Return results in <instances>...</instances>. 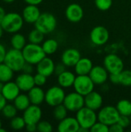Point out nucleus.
<instances>
[{
  "label": "nucleus",
  "instance_id": "40",
  "mask_svg": "<svg viewBox=\"0 0 131 132\" xmlns=\"http://www.w3.org/2000/svg\"><path fill=\"white\" fill-rule=\"evenodd\" d=\"M66 67H66L63 62L58 63L56 64V66H55L54 73H55L56 76H59V74H61L62 73H63L65 70H66Z\"/></svg>",
  "mask_w": 131,
  "mask_h": 132
},
{
  "label": "nucleus",
  "instance_id": "4",
  "mask_svg": "<svg viewBox=\"0 0 131 132\" xmlns=\"http://www.w3.org/2000/svg\"><path fill=\"white\" fill-rule=\"evenodd\" d=\"M34 25L35 28L46 35L53 32L56 29L57 20L53 14L50 12H42Z\"/></svg>",
  "mask_w": 131,
  "mask_h": 132
},
{
  "label": "nucleus",
  "instance_id": "47",
  "mask_svg": "<svg viewBox=\"0 0 131 132\" xmlns=\"http://www.w3.org/2000/svg\"><path fill=\"white\" fill-rule=\"evenodd\" d=\"M27 5H39L41 4L43 0H23Z\"/></svg>",
  "mask_w": 131,
  "mask_h": 132
},
{
  "label": "nucleus",
  "instance_id": "38",
  "mask_svg": "<svg viewBox=\"0 0 131 132\" xmlns=\"http://www.w3.org/2000/svg\"><path fill=\"white\" fill-rule=\"evenodd\" d=\"M33 77H34V81H35L36 86L42 87L46 84V83L47 81V77H46L43 74H41L39 73H37Z\"/></svg>",
  "mask_w": 131,
  "mask_h": 132
},
{
  "label": "nucleus",
  "instance_id": "27",
  "mask_svg": "<svg viewBox=\"0 0 131 132\" xmlns=\"http://www.w3.org/2000/svg\"><path fill=\"white\" fill-rule=\"evenodd\" d=\"M14 71L5 63H0V81L6 83L11 81L14 77Z\"/></svg>",
  "mask_w": 131,
  "mask_h": 132
},
{
  "label": "nucleus",
  "instance_id": "45",
  "mask_svg": "<svg viewBox=\"0 0 131 132\" xmlns=\"http://www.w3.org/2000/svg\"><path fill=\"white\" fill-rule=\"evenodd\" d=\"M25 130L29 132H35L37 131V125L36 124H26Z\"/></svg>",
  "mask_w": 131,
  "mask_h": 132
},
{
  "label": "nucleus",
  "instance_id": "49",
  "mask_svg": "<svg viewBox=\"0 0 131 132\" xmlns=\"http://www.w3.org/2000/svg\"><path fill=\"white\" fill-rule=\"evenodd\" d=\"M90 131V129H88V128H84V127H81V126H80V128H79V130H78V131L77 132H87Z\"/></svg>",
  "mask_w": 131,
  "mask_h": 132
},
{
  "label": "nucleus",
  "instance_id": "28",
  "mask_svg": "<svg viewBox=\"0 0 131 132\" xmlns=\"http://www.w3.org/2000/svg\"><path fill=\"white\" fill-rule=\"evenodd\" d=\"M42 47L46 55H52L57 51L59 43L54 39H48L43 41L42 43Z\"/></svg>",
  "mask_w": 131,
  "mask_h": 132
},
{
  "label": "nucleus",
  "instance_id": "37",
  "mask_svg": "<svg viewBox=\"0 0 131 132\" xmlns=\"http://www.w3.org/2000/svg\"><path fill=\"white\" fill-rule=\"evenodd\" d=\"M91 132H109V126L103 122L97 121L90 129Z\"/></svg>",
  "mask_w": 131,
  "mask_h": 132
},
{
  "label": "nucleus",
  "instance_id": "3",
  "mask_svg": "<svg viewBox=\"0 0 131 132\" xmlns=\"http://www.w3.org/2000/svg\"><path fill=\"white\" fill-rule=\"evenodd\" d=\"M4 63L14 72H20L22 70V68L26 62L22 50L12 48L7 50Z\"/></svg>",
  "mask_w": 131,
  "mask_h": 132
},
{
  "label": "nucleus",
  "instance_id": "8",
  "mask_svg": "<svg viewBox=\"0 0 131 132\" xmlns=\"http://www.w3.org/2000/svg\"><path fill=\"white\" fill-rule=\"evenodd\" d=\"M94 86L95 84L89 75H77L73 87L76 92L85 97L93 90Z\"/></svg>",
  "mask_w": 131,
  "mask_h": 132
},
{
  "label": "nucleus",
  "instance_id": "7",
  "mask_svg": "<svg viewBox=\"0 0 131 132\" xmlns=\"http://www.w3.org/2000/svg\"><path fill=\"white\" fill-rule=\"evenodd\" d=\"M66 97V93L62 87L53 86L46 91L45 102L51 107H56L63 104Z\"/></svg>",
  "mask_w": 131,
  "mask_h": 132
},
{
  "label": "nucleus",
  "instance_id": "39",
  "mask_svg": "<svg viewBox=\"0 0 131 132\" xmlns=\"http://www.w3.org/2000/svg\"><path fill=\"white\" fill-rule=\"evenodd\" d=\"M130 117L129 116H124V115H120V118L117 121V123L122 126L124 129L127 127L130 126Z\"/></svg>",
  "mask_w": 131,
  "mask_h": 132
},
{
  "label": "nucleus",
  "instance_id": "5",
  "mask_svg": "<svg viewBox=\"0 0 131 132\" xmlns=\"http://www.w3.org/2000/svg\"><path fill=\"white\" fill-rule=\"evenodd\" d=\"M76 118L77 119L80 126L90 129V128L98 121L97 114L95 111L84 106L76 111Z\"/></svg>",
  "mask_w": 131,
  "mask_h": 132
},
{
  "label": "nucleus",
  "instance_id": "41",
  "mask_svg": "<svg viewBox=\"0 0 131 132\" xmlns=\"http://www.w3.org/2000/svg\"><path fill=\"white\" fill-rule=\"evenodd\" d=\"M124 131V128L120 126L117 122L109 126V132H122Z\"/></svg>",
  "mask_w": 131,
  "mask_h": 132
},
{
  "label": "nucleus",
  "instance_id": "17",
  "mask_svg": "<svg viewBox=\"0 0 131 132\" xmlns=\"http://www.w3.org/2000/svg\"><path fill=\"white\" fill-rule=\"evenodd\" d=\"M41 15V12L38 5H27L22 10V15L26 23L34 24Z\"/></svg>",
  "mask_w": 131,
  "mask_h": 132
},
{
  "label": "nucleus",
  "instance_id": "42",
  "mask_svg": "<svg viewBox=\"0 0 131 132\" xmlns=\"http://www.w3.org/2000/svg\"><path fill=\"white\" fill-rule=\"evenodd\" d=\"M109 80L113 84H120V75L119 73H110Z\"/></svg>",
  "mask_w": 131,
  "mask_h": 132
},
{
  "label": "nucleus",
  "instance_id": "35",
  "mask_svg": "<svg viewBox=\"0 0 131 132\" xmlns=\"http://www.w3.org/2000/svg\"><path fill=\"white\" fill-rule=\"evenodd\" d=\"M113 5V0H95L96 7L100 11L109 10Z\"/></svg>",
  "mask_w": 131,
  "mask_h": 132
},
{
  "label": "nucleus",
  "instance_id": "14",
  "mask_svg": "<svg viewBox=\"0 0 131 132\" xmlns=\"http://www.w3.org/2000/svg\"><path fill=\"white\" fill-rule=\"evenodd\" d=\"M109 73L104 67L93 66L89 73L93 82L95 85H101L105 84L109 79Z\"/></svg>",
  "mask_w": 131,
  "mask_h": 132
},
{
  "label": "nucleus",
  "instance_id": "34",
  "mask_svg": "<svg viewBox=\"0 0 131 132\" xmlns=\"http://www.w3.org/2000/svg\"><path fill=\"white\" fill-rule=\"evenodd\" d=\"M120 84L125 87L131 86V70H124L120 73Z\"/></svg>",
  "mask_w": 131,
  "mask_h": 132
},
{
  "label": "nucleus",
  "instance_id": "13",
  "mask_svg": "<svg viewBox=\"0 0 131 132\" xmlns=\"http://www.w3.org/2000/svg\"><path fill=\"white\" fill-rule=\"evenodd\" d=\"M65 15L67 20L70 22L76 23L82 20L84 15V12L80 5L77 3H72L66 7Z\"/></svg>",
  "mask_w": 131,
  "mask_h": 132
},
{
  "label": "nucleus",
  "instance_id": "36",
  "mask_svg": "<svg viewBox=\"0 0 131 132\" xmlns=\"http://www.w3.org/2000/svg\"><path fill=\"white\" fill-rule=\"evenodd\" d=\"M53 130V125L47 121H40L37 124V131L39 132H52Z\"/></svg>",
  "mask_w": 131,
  "mask_h": 132
},
{
  "label": "nucleus",
  "instance_id": "50",
  "mask_svg": "<svg viewBox=\"0 0 131 132\" xmlns=\"http://www.w3.org/2000/svg\"><path fill=\"white\" fill-rule=\"evenodd\" d=\"M4 32H5V31H4V29H3V28H2V25H1V22H0V38L2 37Z\"/></svg>",
  "mask_w": 131,
  "mask_h": 132
},
{
  "label": "nucleus",
  "instance_id": "24",
  "mask_svg": "<svg viewBox=\"0 0 131 132\" xmlns=\"http://www.w3.org/2000/svg\"><path fill=\"white\" fill-rule=\"evenodd\" d=\"M75 74L69 70H65L63 73L57 76V81L60 87L63 88H69L73 86L75 79Z\"/></svg>",
  "mask_w": 131,
  "mask_h": 132
},
{
  "label": "nucleus",
  "instance_id": "29",
  "mask_svg": "<svg viewBox=\"0 0 131 132\" xmlns=\"http://www.w3.org/2000/svg\"><path fill=\"white\" fill-rule=\"evenodd\" d=\"M117 111L120 115L124 116H131V102L129 100L123 99L118 101L116 106Z\"/></svg>",
  "mask_w": 131,
  "mask_h": 132
},
{
  "label": "nucleus",
  "instance_id": "9",
  "mask_svg": "<svg viewBox=\"0 0 131 132\" xmlns=\"http://www.w3.org/2000/svg\"><path fill=\"white\" fill-rule=\"evenodd\" d=\"M63 104L69 111L76 112L85 106L84 96L76 91L69 93L66 94Z\"/></svg>",
  "mask_w": 131,
  "mask_h": 132
},
{
  "label": "nucleus",
  "instance_id": "15",
  "mask_svg": "<svg viewBox=\"0 0 131 132\" xmlns=\"http://www.w3.org/2000/svg\"><path fill=\"white\" fill-rule=\"evenodd\" d=\"M81 58L80 52L75 48H69L64 50L61 56V62L67 67H73L77 63Z\"/></svg>",
  "mask_w": 131,
  "mask_h": 132
},
{
  "label": "nucleus",
  "instance_id": "6",
  "mask_svg": "<svg viewBox=\"0 0 131 132\" xmlns=\"http://www.w3.org/2000/svg\"><path fill=\"white\" fill-rule=\"evenodd\" d=\"M120 114L117 108L111 105L101 108L97 114L98 121L104 123L108 126L117 123L120 118Z\"/></svg>",
  "mask_w": 131,
  "mask_h": 132
},
{
  "label": "nucleus",
  "instance_id": "52",
  "mask_svg": "<svg viewBox=\"0 0 131 132\" xmlns=\"http://www.w3.org/2000/svg\"><path fill=\"white\" fill-rule=\"evenodd\" d=\"M3 86H4V83H2V82H1V81H0V93H1V92H2V90Z\"/></svg>",
  "mask_w": 131,
  "mask_h": 132
},
{
  "label": "nucleus",
  "instance_id": "30",
  "mask_svg": "<svg viewBox=\"0 0 131 132\" xmlns=\"http://www.w3.org/2000/svg\"><path fill=\"white\" fill-rule=\"evenodd\" d=\"M45 34L42 33L41 31L35 28L34 29L31 30L28 35V40L31 43L35 44H41L44 41Z\"/></svg>",
  "mask_w": 131,
  "mask_h": 132
},
{
  "label": "nucleus",
  "instance_id": "25",
  "mask_svg": "<svg viewBox=\"0 0 131 132\" xmlns=\"http://www.w3.org/2000/svg\"><path fill=\"white\" fill-rule=\"evenodd\" d=\"M13 104L15 106L18 111H24L28 107H29L32 104L29 98L28 94H19L18 97L13 101Z\"/></svg>",
  "mask_w": 131,
  "mask_h": 132
},
{
  "label": "nucleus",
  "instance_id": "12",
  "mask_svg": "<svg viewBox=\"0 0 131 132\" xmlns=\"http://www.w3.org/2000/svg\"><path fill=\"white\" fill-rule=\"evenodd\" d=\"M42 111L39 108V105L31 104L24 111L22 117L25 119L26 124H36L37 125L42 118Z\"/></svg>",
  "mask_w": 131,
  "mask_h": 132
},
{
  "label": "nucleus",
  "instance_id": "33",
  "mask_svg": "<svg viewBox=\"0 0 131 132\" xmlns=\"http://www.w3.org/2000/svg\"><path fill=\"white\" fill-rule=\"evenodd\" d=\"M17 111H18V110L14 104H6L1 112L2 114L3 117H5L6 119L10 120L17 115Z\"/></svg>",
  "mask_w": 131,
  "mask_h": 132
},
{
  "label": "nucleus",
  "instance_id": "44",
  "mask_svg": "<svg viewBox=\"0 0 131 132\" xmlns=\"http://www.w3.org/2000/svg\"><path fill=\"white\" fill-rule=\"evenodd\" d=\"M34 68H33V65L29 63H25L23 68H22V72L23 73H30L32 74L33 73Z\"/></svg>",
  "mask_w": 131,
  "mask_h": 132
},
{
  "label": "nucleus",
  "instance_id": "43",
  "mask_svg": "<svg viewBox=\"0 0 131 132\" xmlns=\"http://www.w3.org/2000/svg\"><path fill=\"white\" fill-rule=\"evenodd\" d=\"M6 53H7V50H6L5 46L2 43H0V63H4Z\"/></svg>",
  "mask_w": 131,
  "mask_h": 132
},
{
  "label": "nucleus",
  "instance_id": "48",
  "mask_svg": "<svg viewBox=\"0 0 131 132\" xmlns=\"http://www.w3.org/2000/svg\"><path fill=\"white\" fill-rule=\"evenodd\" d=\"M5 14H6V12H5L4 8L2 6H0V22L2 20V19L4 18V16H5Z\"/></svg>",
  "mask_w": 131,
  "mask_h": 132
},
{
  "label": "nucleus",
  "instance_id": "18",
  "mask_svg": "<svg viewBox=\"0 0 131 132\" xmlns=\"http://www.w3.org/2000/svg\"><path fill=\"white\" fill-rule=\"evenodd\" d=\"M85 99V106L93 110L97 111L102 108L103 100L101 94L97 91L93 90L87 95L84 97Z\"/></svg>",
  "mask_w": 131,
  "mask_h": 132
},
{
  "label": "nucleus",
  "instance_id": "51",
  "mask_svg": "<svg viewBox=\"0 0 131 132\" xmlns=\"http://www.w3.org/2000/svg\"><path fill=\"white\" fill-rule=\"evenodd\" d=\"M4 2H5V3H8V4H11V3H12V2H14L15 0H2Z\"/></svg>",
  "mask_w": 131,
  "mask_h": 132
},
{
  "label": "nucleus",
  "instance_id": "19",
  "mask_svg": "<svg viewBox=\"0 0 131 132\" xmlns=\"http://www.w3.org/2000/svg\"><path fill=\"white\" fill-rule=\"evenodd\" d=\"M80 124L76 118L66 117L59 121L57 130L59 132H77Z\"/></svg>",
  "mask_w": 131,
  "mask_h": 132
},
{
  "label": "nucleus",
  "instance_id": "53",
  "mask_svg": "<svg viewBox=\"0 0 131 132\" xmlns=\"http://www.w3.org/2000/svg\"><path fill=\"white\" fill-rule=\"evenodd\" d=\"M6 131V130L5 129V128H3L2 127V128H0V132H5Z\"/></svg>",
  "mask_w": 131,
  "mask_h": 132
},
{
  "label": "nucleus",
  "instance_id": "21",
  "mask_svg": "<svg viewBox=\"0 0 131 132\" xmlns=\"http://www.w3.org/2000/svg\"><path fill=\"white\" fill-rule=\"evenodd\" d=\"M55 66L56 64L54 61L51 58L46 56L39 63L36 64V71L37 73L49 77L54 73Z\"/></svg>",
  "mask_w": 131,
  "mask_h": 132
},
{
  "label": "nucleus",
  "instance_id": "46",
  "mask_svg": "<svg viewBox=\"0 0 131 132\" xmlns=\"http://www.w3.org/2000/svg\"><path fill=\"white\" fill-rule=\"evenodd\" d=\"M6 104H7V100L4 97L2 93H0V112L2 111V110L3 109V108L5 106Z\"/></svg>",
  "mask_w": 131,
  "mask_h": 132
},
{
  "label": "nucleus",
  "instance_id": "16",
  "mask_svg": "<svg viewBox=\"0 0 131 132\" xmlns=\"http://www.w3.org/2000/svg\"><path fill=\"white\" fill-rule=\"evenodd\" d=\"M15 83L19 87L20 90L22 92H28L35 85L34 77L30 73H22L16 77Z\"/></svg>",
  "mask_w": 131,
  "mask_h": 132
},
{
  "label": "nucleus",
  "instance_id": "31",
  "mask_svg": "<svg viewBox=\"0 0 131 132\" xmlns=\"http://www.w3.org/2000/svg\"><path fill=\"white\" fill-rule=\"evenodd\" d=\"M68 110L66 109V108L64 106L63 104H61L59 105H57L56 107H54V110L53 112V117L56 120L60 121L63 119H64L65 118L67 117V113H68Z\"/></svg>",
  "mask_w": 131,
  "mask_h": 132
},
{
  "label": "nucleus",
  "instance_id": "2",
  "mask_svg": "<svg viewBox=\"0 0 131 132\" xmlns=\"http://www.w3.org/2000/svg\"><path fill=\"white\" fill-rule=\"evenodd\" d=\"M22 52L25 62L32 65H36L46 56V54L40 44L29 43L25 46Z\"/></svg>",
  "mask_w": 131,
  "mask_h": 132
},
{
  "label": "nucleus",
  "instance_id": "1",
  "mask_svg": "<svg viewBox=\"0 0 131 132\" xmlns=\"http://www.w3.org/2000/svg\"><path fill=\"white\" fill-rule=\"evenodd\" d=\"M24 22L25 21L22 15L18 12H11L5 15L1 21V25L5 32L14 34L22 29Z\"/></svg>",
  "mask_w": 131,
  "mask_h": 132
},
{
  "label": "nucleus",
  "instance_id": "32",
  "mask_svg": "<svg viewBox=\"0 0 131 132\" xmlns=\"http://www.w3.org/2000/svg\"><path fill=\"white\" fill-rule=\"evenodd\" d=\"M25 125H26V123L23 117L16 115L15 117L10 119V127L13 130H15V131L22 130L23 128H25Z\"/></svg>",
  "mask_w": 131,
  "mask_h": 132
},
{
  "label": "nucleus",
  "instance_id": "26",
  "mask_svg": "<svg viewBox=\"0 0 131 132\" xmlns=\"http://www.w3.org/2000/svg\"><path fill=\"white\" fill-rule=\"evenodd\" d=\"M10 43H11L12 48L19 50H22V49L27 44L25 37L22 34L19 33V32H15L12 34L11 39H10Z\"/></svg>",
  "mask_w": 131,
  "mask_h": 132
},
{
  "label": "nucleus",
  "instance_id": "20",
  "mask_svg": "<svg viewBox=\"0 0 131 132\" xmlns=\"http://www.w3.org/2000/svg\"><path fill=\"white\" fill-rule=\"evenodd\" d=\"M21 90L19 87H18L17 84L13 81H8L4 84L2 94L4 96V97L7 100V101H13L18 95L20 94Z\"/></svg>",
  "mask_w": 131,
  "mask_h": 132
},
{
  "label": "nucleus",
  "instance_id": "11",
  "mask_svg": "<svg viewBox=\"0 0 131 132\" xmlns=\"http://www.w3.org/2000/svg\"><path fill=\"white\" fill-rule=\"evenodd\" d=\"M90 41L96 46H103L106 44L110 38L108 29L103 26L94 27L90 34Z\"/></svg>",
  "mask_w": 131,
  "mask_h": 132
},
{
  "label": "nucleus",
  "instance_id": "23",
  "mask_svg": "<svg viewBox=\"0 0 131 132\" xmlns=\"http://www.w3.org/2000/svg\"><path fill=\"white\" fill-rule=\"evenodd\" d=\"M93 67V62L87 57H81L75 65V72L77 75H89Z\"/></svg>",
  "mask_w": 131,
  "mask_h": 132
},
{
  "label": "nucleus",
  "instance_id": "10",
  "mask_svg": "<svg viewBox=\"0 0 131 132\" xmlns=\"http://www.w3.org/2000/svg\"><path fill=\"white\" fill-rule=\"evenodd\" d=\"M103 67L109 73H120L124 70L123 60L117 54L110 53L104 57Z\"/></svg>",
  "mask_w": 131,
  "mask_h": 132
},
{
  "label": "nucleus",
  "instance_id": "22",
  "mask_svg": "<svg viewBox=\"0 0 131 132\" xmlns=\"http://www.w3.org/2000/svg\"><path fill=\"white\" fill-rule=\"evenodd\" d=\"M46 92L41 87L34 86L30 90L28 91V96L32 104L40 105L45 101Z\"/></svg>",
  "mask_w": 131,
  "mask_h": 132
},
{
  "label": "nucleus",
  "instance_id": "54",
  "mask_svg": "<svg viewBox=\"0 0 131 132\" xmlns=\"http://www.w3.org/2000/svg\"><path fill=\"white\" fill-rule=\"evenodd\" d=\"M2 121L0 119V128H2Z\"/></svg>",
  "mask_w": 131,
  "mask_h": 132
}]
</instances>
